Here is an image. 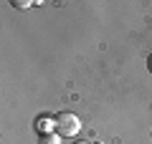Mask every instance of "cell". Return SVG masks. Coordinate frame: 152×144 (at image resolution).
Wrapping results in <instances>:
<instances>
[{
  "label": "cell",
  "instance_id": "cell-7",
  "mask_svg": "<svg viewBox=\"0 0 152 144\" xmlns=\"http://www.w3.org/2000/svg\"><path fill=\"white\" fill-rule=\"evenodd\" d=\"M96 144H102V142H96Z\"/></svg>",
  "mask_w": 152,
  "mask_h": 144
},
{
  "label": "cell",
  "instance_id": "cell-5",
  "mask_svg": "<svg viewBox=\"0 0 152 144\" xmlns=\"http://www.w3.org/2000/svg\"><path fill=\"white\" fill-rule=\"evenodd\" d=\"M147 71H150V73H152V56H150V58H147Z\"/></svg>",
  "mask_w": 152,
  "mask_h": 144
},
{
  "label": "cell",
  "instance_id": "cell-6",
  "mask_svg": "<svg viewBox=\"0 0 152 144\" xmlns=\"http://www.w3.org/2000/svg\"><path fill=\"white\" fill-rule=\"evenodd\" d=\"M74 144H89V142H84V139H79V142H74Z\"/></svg>",
  "mask_w": 152,
  "mask_h": 144
},
{
  "label": "cell",
  "instance_id": "cell-4",
  "mask_svg": "<svg viewBox=\"0 0 152 144\" xmlns=\"http://www.w3.org/2000/svg\"><path fill=\"white\" fill-rule=\"evenodd\" d=\"M13 5H15L18 10H26V8H31L33 3H28V0H13Z\"/></svg>",
  "mask_w": 152,
  "mask_h": 144
},
{
  "label": "cell",
  "instance_id": "cell-2",
  "mask_svg": "<svg viewBox=\"0 0 152 144\" xmlns=\"http://www.w3.org/2000/svg\"><path fill=\"white\" fill-rule=\"evenodd\" d=\"M36 132H38V137L41 134H53L56 132V116H48V114H41V116L36 119Z\"/></svg>",
  "mask_w": 152,
  "mask_h": 144
},
{
  "label": "cell",
  "instance_id": "cell-1",
  "mask_svg": "<svg viewBox=\"0 0 152 144\" xmlns=\"http://www.w3.org/2000/svg\"><path fill=\"white\" fill-rule=\"evenodd\" d=\"M79 132H81V121H79L76 114H71V111L56 114V134H58L61 139L64 137H76Z\"/></svg>",
  "mask_w": 152,
  "mask_h": 144
},
{
  "label": "cell",
  "instance_id": "cell-3",
  "mask_svg": "<svg viewBox=\"0 0 152 144\" xmlns=\"http://www.w3.org/2000/svg\"><path fill=\"white\" fill-rule=\"evenodd\" d=\"M38 144H61V137L58 134H41V137H38Z\"/></svg>",
  "mask_w": 152,
  "mask_h": 144
}]
</instances>
